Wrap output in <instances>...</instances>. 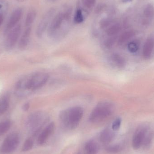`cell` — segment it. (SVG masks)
I'll list each match as a JSON object with an SVG mask.
<instances>
[{"label": "cell", "mask_w": 154, "mask_h": 154, "mask_svg": "<svg viewBox=\"0 0 154 154\" xmlns=\"http://www.w3.org/2000/svg\"><path fill=\"white\" fill-rule=\"evenodd\" d=\"M11 125V122L10 120L0 122V136L3 135L10 130Z\"/></svg>", "instance_id": "obj_21"}, {"label": "cell", "mask_w": 154, "mask_h": 154, "mask_svg": "<svg viewBox=\"0 0 154 154\" xmlns=\"http://www.w3.org/2000/svg\"><path fill=\"white\" fill-rule=\"evenodd\" d=\"M130 0H124V1H125V2H127V1H129Z\"/></svg>", "instance_id": "obj_37"}, {"label": "cell", "mask_w": 154, "mask_h": 154, "mask_svg": "<svg viewBox=\"0 0 154 154\" xmlns=\"http://www.w3.org/2000/svg\"><path fill=\"white\" fill-rule=\"evenodd\" d=\"M2 5L0 4V10H1V9L2 8Z\"/></svg>", "instance_id": "obj_35"}, {"label": "cell", "mask_w": 154, "mask_h": 154, "mask_svg": "<svg viewBox=\"0 0 154 154\" xmlns=\"http://www.w3.org/2000/svg\"><path fill=\"white\" fill-rule=\"evenodd\" d=\"M121 124V119L120 118H117L114 120L112 125V129L114 131H118L120 128Z\"/></svg>", "instance_id": "obj_28"}, {"label": "cell", "mask_w": 154, "mask_h": 154, "mask_svg": "<svg viewBox=\"0 0 154 154\" xmlns=\"http://www.w3.org/2000/svg\"><path fill=\"white\" fill-rule=\"evenodd\" d=\"M111 20L109 19H104L101 20L100 22V26L101 29H106L107 28L111 23Z\"/></svg>", "instance_id": "obj_30"}, {"label": "cell", "mask_w": 154, "mask_h": 154, "mask_svg": "<svg viewBox=\"0 0 154 154\" xmlns=\"http://www.w3.org/2000/svg\"><path fill=\"white\" fill-rule=\"evenodd\" d=\"M23 11L21 8H17L13 12L6 24L5 32H8L17 25V23L20 20Z\"/></svg>", "instance_id": "obj_10"}, {"label": "cell", "mask_w": 154, "mask_h": 154, "mask_svg": "<svg viewBox=\"0 0 154 154\" xmlns=\"http://www.w3.org/2000/svg\"><path fill=\"white\" fill-rule=\"evenodd\" d=\"M99 151V146L94 140H90L84 146V154H97Z\"/></svg>", "instance_id": "obj_15"}, {"label": "cell", "mask_w": 154, "mask_h": 154, "mask_svg": "<svg viewBox=\"0 0 154 154\" xmlns=\"http://www.w3.org/2000/svg\"><path fill=\"white\" fill-rule=\"evenodd\" d=\"M115 137V134L114 131L107 128L103 130L100 133V140L103 143H109L114 139Z\"/></svg>", "instance_id": "obj_13"}, {"label": "cell", "mask_w": 154, "mask_h": 154, "mask_svg": "<svg viewBox=\"0 0 154 154\" xmlns=\"http://www.w3.org/2000/svg\"><path fill=\"white\" fill-rule=\"evenodd\" d=\"M114 111V106L107 101L100 102L96 106L90 115L89 121L92 123L101 122L110 116Z\"/></svg>", "instance_id": "obj_2"}, {"label": "cell", "mask_w": 154, "mask_h": 154, "mask_svg": "<svg viewBox=\"0 0 154 154\" xmlns=\"http://www.w3.org/2000/svg\"><path fill=\"white\" fill-rule=\"evenodd\" d=\"M47 118L43 112L41 111L34 112L28 118L27 126L31 132L34 134L38 132L44 125Z\"/></svg>", "instance_id": "obj_4"}, {"label": "cell", "mask_w": 154, "mask_h": 154, "mask_svg": "<svg viewBox=\"0 0 154 154\" xmlns=\"http://www.w3.org/2000/svg\"><path fill=\"white\" fill-rule=\"evenodd\" d=\"M128 50L132 53H134L137 51L138 49V45L136 42H131L128 45Z\"/></svg>", "instance_id": "obj_29"}, {"label": "cell", "mask_w": 154, "mask_h": 154, "mask_svg": "<svg viewBox=\"0 0 154 154\" xmlns=\"http://www.w3.org/2000/svg\"><path fill=\"white\" fill-rule=\"evenodd\" d=\"M21 31V27L20 24L16 25L11 30L5 41V46L6 48L11 49L15 46L20 35Z\"/></svg>", "instance_id": "obj_8"}, {"label": "cell", "mask_w": 154, "mask_h": 154, "mask_svg": "<svg viewBox=\"0 0 154 154\" xmlns=\"http://www.w3.org/2000/svg\"><path fill=\"white\" fill-rule=\"evenodd\" d=\"M83 5L88 8L93 7L96 2V0H82Z\"/></svg>", "instance_id": "obj_31"}, {"label": "cell", "mask_w": 154, "mask_h": 154, "mask_svg": "<svg viewBox=\"0 0 154 154\" xmlns=\"http://www.w3.org/2000/svg\"><path fill=\"white\" fill-rule=\"evenodd\" d=\"M154 134L153 132L151 130V129H149V131L147 132L145 137L142 146L144 148H147L149 147L152 144Z\"/></svg>", "instance_id": "obj_19"}, {"label": "cell", "mask_w": 154, "mask_h": 154, "mask_svg": "<svg viewBox=\"0 0 154 154\" xmlns=\"http://www.w3.org/2000/svg\"><path fill=\"white\" fill-rule=\"evenodd\" d=\"M31 32V28L29 27L25 29L23 33L19 43V47L20 49H24L28 46L29 42Z\"/></svg>", "instance_id": "obj_16"}, {"label": "cell", "mask_w": 154, "mask_h": 154, "mask_svg": "<svg viewBox=\"0 0 154 154\" xmlns=\"http://www.w3.org/2000/svg\"><path fill=\"white\" fill-rule=\"evenodd\" d=\"M116 36L110 37L107 39L104 42V45L107 48H110L114 45L116 40Z\"/></svg>", "instance_id": "obj_25"}, {"label": "cell", "mask_w": 154, "mask_h": 154, "mask_svg": "<svg viewBox=\"0 0 154 154\" xmlns=\"http://www.w3.org/2000/svg\"><path fill=\"white\" fill-rule=\"evenodd\" d=\"M49 1H51V2H55V1H57V0H49Z\"/></svg>", "instance_id": "obj_36"}, {"label": "cell", "mask_w": 154, "mask_h": 154, "mask_svg": "<svg viewBox=\"0 0 154 154\" xmlns=\"http://www.w3.org/2000/svg\"><path fill=\"white\" fill-rule=\"evenodd\" d=\"M55 125L53 122L50 123L45 128L42 130L38 137V144L42 145L47 142L49 137L53 134L55 130Z\"/></svg>", "instance_id": "obj_11"}, {"label": "cell", "mask_w": 154, "mask_h": 154, "mask_svg": "<svg viewBox=\"0 0 154 154\" xmlns=\"http://www.w3.org/2000/svg\"><path fill=\"white\" fill-rule=\"evenodd\" d=\"M29 103H26L23 106V109L24 111H27L29 109Z\"/></svg>", "instance_id": "obj_32"}, {"label": "cell", "mask_w": 154, "mask_h": 154, "mask_svg": "<svg viewBox=\"0 0 154 154\" xmlns=\"http://www.w3.org/2000/svg\"><path fill=\"white\" fill-rule=\"evenodd\" d=\"M154 48V39L152 38H149L145 43L143 48V54L145 59H148L151 57Z\"/></svg>", "instance_id": "obj_14"}, {"label": "cell", "mask_w": 154, "mask_h": 154, "mask_svg": "<svg viewBox=\"0 0 154 154\" xmlns=\"http://www.w3.org/2000/svg\"><path fill=\"white\" fill-rule=\"evenodd\" d=\"M121 150H122V146L119 145L110 146L106 148L107 152L109 153H112L119 152L121 151Z\"/></svg>", "instance_id": "obj_26"}, {"label": "cell", "mask_w": 154, "mask_h": 154, "mask_svg": "<svg viewBox=\"0 0 154 154\" xmlns=\"http://www.w3.org/2000/svg\"><path fill=\"white\" fill-rule=\"evenodd\" d=\"M84 20L83 15H82V12L81 10H77L75 14V21L76 23H79L82 22Z\"/></svg>", "instance_id": "obj_27"}, {"label": "cell", "mask_w": 154, "mask_h": 154, "mask_svg": "<svg viewBox=\"0 0 154 154\" xmlns=\"http://www.w3.org/2000/svg\"><path fill=\"white\" fill-rule=\"evenodd\" d=\"M121 30V26L119 24H116L110 26L107 29L106 33L109 37L116 36Z\"/></svg>", "instance_id": "obj_20"}, {"label": "cell", "mask_w": 154, "mask_h": 154, "mask_svg": "<svg viewBox=\"0 0 154 154\" xmlns=\"http://www.w3.org/2000/svg\"><path fill=\"white\" fill-rule=\"evenodd\" d=\"M64 20H65L64 14L60 13L56 15L49 27L48 32L50 36H54L58 31Z\"/></svg>", "instance_id": "obj_9"}, {"label": "cell", "mask_w": 154, "mask_h": 154, "mask_svg": "<svg viewBox=\"0 0 154 154\" xmlns=\"http://www.w3.org/2000/svg\"><path fill=\"white\" fill-rule=\"evenodd\" d=\"M4 16L2 14L0 13V27H1L2 24L3 22Z\"/></svg>", "instance_id": "obj_33"}, {"label": "cell", "mask_w": 154, "mask_h": 154, "mask_svg": "<svg viewBox=\"0 0 154 154\" xmlns=\"http://www.w3.org/2000/svg\"><path fill=\"white\" fill-rule=\"evenodd\" d=\"M109 62L113 66L118 68L124 67L126 65V61L125 59L118 54H112L109 57Z\"/></svg>", "instance_id": "obj_12"}, {"label": "cell", "mask_w": 154, "mask_h": 154, "mask_svg": "<svg viewBox=\"0 0 154 154\" xmlns=\"http://www.w3.org/2000/svg\"><path fill=\"white\" fill-rule=\"evenodd\" d=\"M49 75L44 72H39L28 78V87L29 91L42 88L48 80Z\"/></svg>", "instance_id": "obj_5"}, {"label": "cell", "mask_w": 154, "mask_h": 154, "mask_svg": "<svg viewBox=\"0 0 154 154\" xmlns=\"http://www.w3.org/2000/svg\"><path fill=\"white\" fill-rule=\"evenodd\" d=\"M134 35L135 32L134 31L129 30L125 32L119 37L118 40V44L119 45H123L128 40L134 37Z\"/></svg>", "instance_id": "obj_17"}, {"label": "cell", "mask_w": 154, "mask_h": 154, "mask_svg": "<svg viewBox=\"0 0 154 154\" xmlns=\"http://www.w3.org/2000/svg\"><path fill=\"white\" fill-rule=\"evenodd\" d=\"M17 1L19 2H23L25 1V0H17Z\"/></svg>", "instance_id": "obj_34"}, {"label": "cell", "mask_w": 154, "mask_h": 154, "mask_svg": "<svg viewBox=\"0 0 154 154\" xmlns=\"http://www.w3.org/2000/svg\"><path fill=\"white\" fill-rule=\"evenodd\" d=\"M55 11L56 10L54 8H51L44 14L38 25L36 30V33L38 37H41L43 35L48 24L54 16Z\"/></svg>", "instance_id": "obj_7"}, {"label": "cell", "mask_w": 154, "mask_h": 154, "mask_svg": "<svg viewBox=\"0 0 154 154\" xmlns=\"http://www.w3.org/2000/svg\"><path fill=\"white\" fill-rule=\"evenodd\" d=\"M20 136L17 133L8 135L0 147V154H11L16 150L20 144Z\"/></svg>", "instance_id": "obj_3"}, {"label": "cell", "mask_w": 154, "mask_h": 154, "mask_svg": "<svg viewBox=\"0 0 154 154\" xmlns=\"http://www.w3.org/2000/svg\"><path fill=\"white\" fill-rule=\"evenodd\" d=\"M9 107V98L3 97L0 99V116L3 115Z\"/></svg>", "instance_id": "obj_18"}, {"label": "cell", "mask_w": 154, "mask_h": 154, "mask_svg": "<svg viewBox=\"0 0 154 154\" xmlns=\"http://www.w3.org/2000/svg\"><path fill=\"white\" fill-rule=\"evenodd\" d=\"M34 143L32 138H29L24 142L23 146L22 151V152H26L30 151L32 149Z\"/></svg>", "instance_id": "obj_24"}, {"label": "cell", "mask_w": 154, "mask_h": 154, "mask_svg": "<svg viewBox=\"0 0 154 154\" xmlns=\"http://www.w3.org/2000/svg\"><path fill=\"white\" fill-rule=\"evenodd\" d=\"M150 129L148 126L145 125L137 128L132 140V146L134 150H138L142 147L146 135Z\"/></svg>", "instance_id": "obj_6"}, {"label": "cell", "mask_w": 154, "mask_h": 154, "mask_svg": "<svg viewBox=\"0 0 154 154\" xmlns=\"http://www.w3.org/2000/svg\"><path fill=\"white\" fill-rule=\"evenodd\" d=\"M144 15L147 19H152L154 17V6L152 4H148L144 9Z\"/></svg>", "instance_id": "obj_22"}, {"label": "cell", "mask_w": 154, "mask_h": 154, "mask_svg": "<svg viewBox=\"0 0 154 154\" xmlns=\"http://www.w3.org/2000/svg\"><path fill=\"white\" fill-rule=\"evenodd\" d=\"M83 115V109L81 107H73L61 111L60 120L65 128L73 130L79 126Z\"/></svg>", "instance_id": "obj_1"}, {"label": "cell", "mask_w": 154, "mask_h": 154, "mask_svg": "<svg viewBox=\"0 0 154 154\" xmlns=\"http://www.w3.org/2000/svg\"><path fill=\"white\" fill-rule=\"evenodd\" d=\"M36 17V12L35 11H31L27 14L25 20V24L26 27H29L35 20Z\"/></svg>", "instance_id": "obj_23"}]
</instances>
